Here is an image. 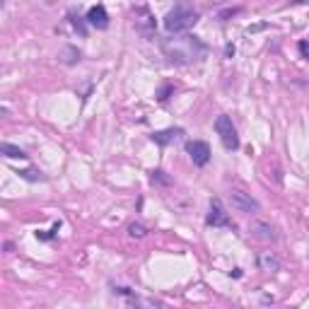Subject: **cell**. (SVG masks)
<instances>
[{
  "instance_id": "8992f818",
  "label": "cell",
  "mask_w": 309,
  "mask_h": 309,
  "mask_svg": "<svg viewBox=\"0 0 309 309\" xmlns=\"http://www.w3.org/2000/svg\"><path fill=\"white\" fill-rule=\"evenodd\" d=\"M186 152H188V157L193 160L196 167H205L211 162V145L203 143V140H188L186 143Z\"/></svg>"
},
{
  "instance_id": "d6986e66",
  "label": "cell",
  "mask_w": 309,
  "mask_h": 309,
  "mask_svg": "<svg viewBox=\"0 0 309 309\" xmlns=\"http://www.w3.org/2000/svg\"><path fill=\"white\" fill-rule=\"evenodd\" d=\"M169 92H172V87H169V85H167V87H162V89H160V94H157V99H160V101H164Z\"/></svg>"
},
{
  "instance_id": "5bb4252c",
  "label": "cell",
  "mask_w": 309,
  "mask_h": 309,
  "mask_svg": "<svg viewBox=\"0 0 309 309\" xmlns=\"http://www.w3.org/2000/svg\"><path fill=\"white\" fill-rule=\"evenodd\" d=\"M128 235L133 239H143V237H148V227L143 223H131L128 225Z\"/></svg>"
},
{
  "instance_id": "ba28073f",
  "label": "cell",
  "mask_w": 309,
  "mask_h": 309,
  "mask_svg": "<svg viewBox=\"0 0 309 309\" xmlns=\"http://www.w3.org/2000/svg\"><path fill=\"white\" fill-rule=\"evenodd\" d=\"M85 20L89 27H97V29H107V27H109V13H107L104 5H92V8L87 10Z\"/></svg>"
},
{
  "instance_id": "e0dca14e",
  "label": "cell",
  "mask_w": 309,
  "mask_h": 309,
  "mask_svg": "<svg viewBox=\"0 0 309 309\" xmlns=\"http://www.w3.org/2000/svg\"><path fill=\"white\" fill-rule=\"evenodd\" d=\"M235 15H239V8H227L223 13H218V20H220V22H227V17H235Z\"/></svg>"
},
{
  "instance_id": "7a4b0ae2",
  "label": "cell",
  "mask_w": 309,
  "mask_h": 309,
  "mask_svg": "<svg viewBox=\"0 0 309 309\" xmlns=\"http://www.w3.org/2000/svg\"><path fill=\"white\" fill-rule=\"evenodd\" d=\"M198 22V10L191 0H179L169 13L164 15V29L169 34H181Z\"/></svg>"
},
{
  "instance_id": "9c48e42d",
  "label": "cell",
  "mask_w": 309,
  "mask_h": 309,
  "mask_svg": "<svg viewBox=\"0 0 309 309\" xmlns=\"http://www.w3.org/2000/svg\"><path fill=\"white\" fill-rule=\"evenodd\" d=\"M256 266H259V271L275 273L280 268V261H278V256L273 251H261L259 256H256Z\"/></svg>"
},
{
  "instance_id": "6da1fadb",
  "label": "cell",
  "mask_w": 309,
  "mask_h": 309,
  "mask_svg": "<svg viewBox=\"0 0 309 309\" xmlns=\"http://www.w3.org/2000/svg\"><path fill=\"white\" fill-rule=\"evenodd\" d=\"M162 51L167 56L169 63H176V65H188V63H196L200 58H205L208 53V46L200 41L193 34H184V37H176L162 41Z\"/></svg>"
},
{
  "instance_id": "52a82bcc",
  "label": "cell",
  "mask_w": 309,
  "mask_h": 309,
  "mask_svg": "<svg viewBox=\"0 0 309 309\" xmlns=\"http://www.w3.org/2000/svg\"><path fill=\"white\" fill-rule=\"evenodd\" d=\"M249 232H251V237H256L261 242H275V239H278L275 227H273L271 223H266V220H251Z\"/></svg>"
},
{
  "instance_id": "ffe728a7",
  "label": "cell",
  "mask_w": 309,
  "mask_h": 309,
  "mask_svg": "<svg viewBox=\"0 0 309 309\" xmlns=\"http://www.w3.org/2000/svg\"><path fill=\"white\" fill-rule=\"evenodd\" d=\"M3 3H8V0H3Z\"/></svg>"
},
{
  "instance_id": "8fae6325",
  "label": "cell",
  "mask_w": 309,
  "mask_h": 309,
  "mask_svg": "<svg viewBox=\"0 0 309 309\" xmlns=\"http://www.w3.org/2000/svg\"><path fill=\"white\" fill-rule=\"evenodd\" d=\"M80 58H82V51L77 49V46H70V44L58 51V61H61L63 65H77Z\"/></svg>"
},
{
  "instance_id": "3957f363",
  "label": "cell",
  "mask_w": 309,
  "mask_h": 309,
  "mask_svg": "<svg viewBox=\"0 0 309 309\" xmlns=\"http://www.w3.org/2000/svg\"><path fill=\"white\" fill-rule=\"evenodd\" d=\"M215 131H218V136L223 140L225 150H230V152L239 150V136H237V128L227 114H220V116L215 119Z\"/></svg>"
},
{
  "instance_id": "2e32d148",
  "label": "cell",
  "mask_w": 309,
  "mask_h": 309,
  "mask_svg": "<svg viewBox=\"0 0 309 309\" xmlns=\"http://www.w3.org/2000/svg\"><path fill=\"white\" fill-rule=\"evenodd\" d=\"M87 20H82V17H75V15H70V25L75 27V32L80 34V37H87V27H85Z\"/></svg>"
},
{
  "instance_id": "ac0fdd59",
  "label": "cell",
  "mask_w": 309,
  "mask_h": 309,
  "mask_svg": "<svg viewBox=\"0 0 309 309\" xmlns=\"http://www.w3.org/2000/svg\"><path fill=\"white\" fill-rule=\"evenodd\" d=\"M58 227H61V223L53 225V230H51V232H37V237H39V239H44V242H49V239H53V237H56Z\"/></svg>"
},
{
  "instance_id": "7c38bea8",
  "label": "cell",
  "mask_w": 309,
  "mask_h": 309,
  "mask_svg": "<svg viewBox=\"0 0 309 309\" xmlns=\"http://www.w3.org/2000/svg\"><path fill=\"white\" fill-rule=\"evenodd\" d=\"M0 152L8 157V160H27V152L22 148H17L13 143H3L0 145Z\"/></svg>"
},
{
  "instance_id": "5b68a950",
  "label": "cell",
  "mask_w": 309,
  "mask_h": 309,
  "mask_svg": "<svg viewBox=\"0 0 309 309\" xmlns=\"http://www.w3.org/2000/svg\"><path fill=\"white\" fill-rule=\"evenodd\" d=\"M205 225L208 227H230V230H235V223L230 220V213L225 211L220 198H211V211H208Z\"/></svg>"
},
{
  "instance_id": "9a60e30c",
  "label": "cell",
  "mask_w": 309,
  "mask_h": 309,
  "mask_svg": "<svg viewBox=\"0 0 309 309\" xmlns=\"http://www.w3.org/2000/svg\"><path fill=\"white\" fill-rule=\"evenodd\" d=\"M17 174H20L25 181H46V176L39 172V169H20Z\"/></svg>"
},
{
  "instance_id": "4fadbf2b",
  "label": "cell",
  "mask_w": 309,
  "mask_h": 309,
  "mask_svg": "<svg viewBox=\"0 0 309 309\" xmlns=\"http://www.w3.org/2000/svg\"><path fill=\"white\" fill-rule=\"evenodd\" d=\"M150 181L155 186H172V176H167L164 169H155V172H150Z\"/></svg>"
},
{
  "instance_id": "277c9868",
  "label": "cell",
  "mask_w": 309,
  "mask_h": 309,
  "mask_svg": "<svg viewBox=\"0 0 309 309\" xmlns=\"http://www.w3.org/2000/svg\"><path fill=\"white\" fill-rule=\"evenodd\" d=\"M230 203H232V208H235L237 213H244V215H251V213L261 211L259 200L251 196V193L242 191V188H232V191H230Z\"/></svg>"
},
{
  "instance_id": "30bf717a",
  "label": "cell",
  "mask_w": 309,
  "mask_h": 309,
  "mask_svg": "<svg viewBox=\"0 0 309 309\" xmlns=\"http://www.w3.org/2000/svg\"><path fill=\"white\" fill-rule=\"evenodd\" d=\"M184 136V128H167V131H157V133H152V143H157V145H169L174 140H179V138Z\"/></svg>"
}]
</instances>
